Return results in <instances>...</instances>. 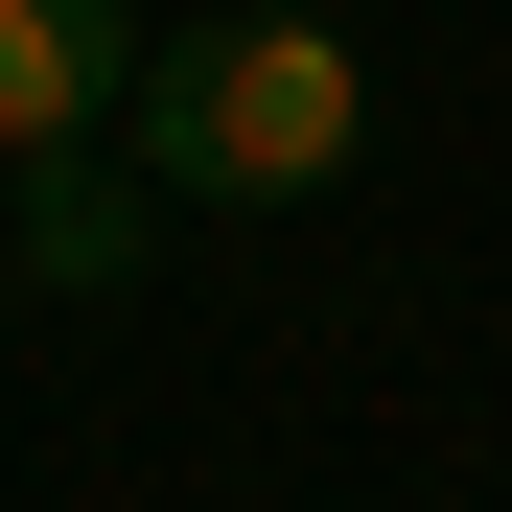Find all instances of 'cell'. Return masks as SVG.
<instances>
[{
    "mask_svg": "<svg viewBox=\"0 0 512 512\" xmlns=\"http://www.w3.org/2000/svg\"><path fill=\"white\" fill-rule=\"evenodd\" d=\"M117 94H140V0H0V163L117 140Z\"/></svg>",
    "mask_w": 512,
    "mask_h": 512,
    "instance_id": "cell-3",
    "label": "cell"
},
{
    "mask_svg": "<svg viewBox=\"0 0 512 512\" xmlns=\"http://www.w3.org/2000/svg\"><path fill=\"white\" fill-rule=\"evenodd\" d=\"M303 24H350V0H303Z\"/></svg>",
    "mask_w": 512,
    "mask_h": 512,
    "instance_id": "cell-4",
    "label": "cell"
},
{
    "mask_svg": "<svg viewBox=\"0 0 512 512\" xmlns=\"http://www.w3.org/2000/svg\"><path fill=\"white\" fill-rule=\"evenodd\" d=\"M140 256H163L140 140H24V163H0V280H24V303H117Z\"/></svg>",
    "mask_w": 512,
    "mask_h": 512,
    "instance_id": "cell-2",
    "label": "cell"
},
{
    "mask_svg": "<svg viewBox=\"0 0 512 512\" xmlns=\"http://www.w3.org/2000/svg\"><path fill=\"white\" fill-rule=\"evenodd\" d=\"M117 140H140L163 210H303V187H350L373 70H350V24H303V0H256V24H140Z\"/></svg>",
    "mask_w": 512,
    "mask_h": 512,
    "instance_id": "cell-1",
    "label": "cell"
}]
</instances>
